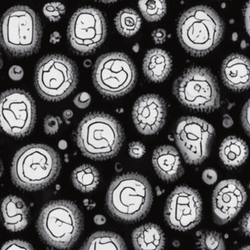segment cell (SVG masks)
<instances>
[{
    "mask_svg": "<svg viewBox=\"0 0 250 250\" xmlns=\"http://www.w3.org/2000/svg\"><path fill=\"white\" fill-rule=\"evenodd\" d=\"M61 160L53 148L43 144L24 146L16 153L11 165V178L26 191L49 187L59 176Z\"/></svg>",
    "mask_w": 250,
    "mask_h": 250,
    "instance_id": "1",
    "label": "cell"
},
{
    "mask_svg": "<svg viewBox=\"0 0 250 250\" xmlns=\"http://www.w3.org/2000/svg\"><path fill=\"white\" fill-rule=\"evenodd\" d=\"M225 24L216 11L206 5L187 10L177 25V35L182 47L189 55L203 57L220 43Z\"/></svg>",
    "mask_w": 250,
    "mask_h": 250,
    "instance_id": "2",
    "label": "cell"
},
{
    "mask_svg": "<svg viewBox=\"0 0 250 250\" xmlns=\"http://www.w3.org/2000/svg\"><path fill=\"white\" fill-rule=\"evenodd\" d=\"M150 183L137 172L120 175L111 183L106 194V206L118 220L134 222L146 217L153 203Z\"/></svg>",
    "mask_w": 250,
    "mask_h": 250,
    "instance_id": "3",
    "label": "cell"
},
{
    "mask_svg": "<svg viewBox=\"0 0 250 250\" xmlns=\"http://www.w3.org/2000/svg\"><path fill=\"white\" fill-rule=\"evenodd\" d=\"M84 219L74 202L55 200L42 208L37 221V230L48 245L60 250H69L81 235Z\"/></svg>",
    "mask_w": 250,
    "mask_h": 250,
    "instance_id": "4",
    "label": "cell"
},
{
    "mask_svg": "<svg viewBox=\"0 0 250 250\" xmlns=\"http://www.w3.org/2000/svg\"><path fill=\"white\" fill-rule=\"evenodd\" d=\"M76 140L86 157L106 160L119 153L124 141V133L121 124L113 117L103 112H94L81 121Z\"/></svg>",
    "mask_w": 250,
    "mask_h": 250,
    "instance_id": "5",
    "label": "cell"
},
{
    "mask_svg": "<svg viewBox=\"0 0 250 250\" xmlns=\"http://www.w3.org/2000/svg\"><path fill=\"white\" fill-rule=\"evenodd\" d=\"M42 34L39 17L29 7H13L2 17L1 44L9 55L26 57L38 52Z\"/></svg>",
    "mask_w": 250,
    "mask_h": 250,
    "instance_id": "6",
    "label": "cell"
},
{
    "mask_svg": "<svg viewBox=\"0 0 250 250\" xmlns=\"http://www.w3.org/2000/svg\"><path fill=\"white\" fill-rule=\"evenodd\" d=\"M172 92L181 104L191 110L211 112L220 107L217 80L205 67L191 66L185 70L174 83Z\"/></svg>",
    "mask_w": 250,
    "mask_h": 250,
    "instance_id": "7",
    "label": "cell"
},
{
    "mask_svg": "<svg viewBox=\"0 0 250 250\" xmlns=\"http://www.w3.org/2000/svg\"><path fill=\"white\" fill-rule=\"evenodd\" d=\"M78 77V68L72 60L62 55H47L38 62L35 85L45 100L59 102L75 90Z\"/></svg>",
    "mask_w": 250,
    "mask_h": 250,
    "instance_id": "8",
    "label": "cell"
},
{
    "mask_svg": "<svg viewBox=\"0 0 250 250\" xmlns=\"http://www.w3.org/2000/svg\"><path fill=\"white\" fill-rule=\"evenodd\" d=\"M137 77L134 62L121 52L102 55L93 67V84L108 99H116L129 93L135 86Z\"/></svg>",
    "mask_w": 250,
    "mask_h": 250,
    "instance_id": "9",
    "label": "cell"
},
{
    "mask_svg": "<svg viewBox=\"0 0 250 250\" xmlns=\"http://www.w3.org/2000/svg\"><path fill=\"white\" fill-rule=\"evenodd\" d=\"M215 129L211 124L196 117H183L178 121L175 140L185 162L199 165L210 153Z\"/></svg>",
    "mask_w": 250,
    "mask_h": 250,
    "instance_id": "10",
    "label": "cell"
},
{
    "mask_svg": "<svg viewBox=\"0 0 250 250\" xmlns=\"http://www.w3.org/2000/svg\"><path fill=\"white\" fill-rule=\"evenodd\" d=\"M107 33L102 13L92 7L77 10L70 20L68 39L71 48L79 55H87L99 49Z\"/></svg>",
    "mask_w": 250,
    "mask_h": 250,
    "instance_id": "11",
    "label": "cell"
},
{
    "mask_svg": "<svg viewBox=\"0 0 250 250\" xmlns=\"http://www.w3.org/2000/svg\"><path fill=\"white\" fill-rule=\"evenodd\" d=\"M1 125L11 137L21 138L31 133L36 122V106L24 90L12 89L1 96Z\"/></svg>",
    "mask_w": 250,
    "mask_h": 250,
    "instance_id": "12",
    "label": "cell"
},
{
    "mask_svg": "<svg viewBox=\"0 0 250 250\" xmlns=\"http://www.w3.org/2000/svg\"><path fill=\"white\" fill-rule=\"evenodd\" d=\"M203 201L197 190L182 185L171 192L165 205V221L172 229L188 231L195 228L202 219Z\"/></svg>",
    "mask_w": 250,
    "mask_h": 250,
    "instance_id": "13",
    "label": "cell"
},
{
    "mask_svg": "<svg viewBox=\"0 0 250 250\" xmlns=\"http://www.w3.org/2000/svg\"><path fill=\"white\" fill-rule=\"evenodd\" d=\"M247 199V192L241 182L235 179L221 181L212 195L213 222L224 225L232 221L244 207Z\"/></svg>",
    "mask_w": 250,
    "mask_h": 250,
    "instance_id": "14",
    "label": "cell"
},
{
    "mask_svg": "<svg viewBox=\"0 0 250 250\" xmlns=\"http://www.w3.org/2000/svg\"><path fill=\"white\" fill-rule=\"evenodd\" d=\"M133 121L139 132L153 135L165 124L167 104L159 95L146 94L137 99L132 111Z\"/></svg>",
    "mask_w": 250,
    "mask_h": 250,
    "instance_id": "15",
    "label": "cell"
},
{
    "mask_svg": "<svg viewBox=\"0 0 250 250\" xmlns=\"http://www.w3.org/2000/svg\"><path fill=\"white\" fill-rule=\"evenodd\" d=\"M224 84L229 90L242 92L250 87V59L232 54L224 60L221 68Z\"/></svg>",
    "mask_w": 250,
    "mask_h": 250,
    "instance_id": "16",
    "label": "cell"
},
{
    "mask_svg": "<svg viewBox=\"0 0 250 250\" xmlns=\"http://www.w3.org/2000/svg\"><path fill=\"white\" fill-rule=\"evenodd\" d=\"M152 163L156 174L166 182L177 181L185 172L179 153L173 146L157 147L153 152Z\"/></svg>",
    "mask_w": 250,
    "mask_h": 250,
    "instance_id": "17",
    "label": "cell"
},
{
    "mask_svg": "<svg viewBox=\"0 0 250 250\" xmlns=\"http://www.w3.org/2000/svg\"><path fill=\"white\" fill-rule=\"evenodd\" d=\"M172 68V58L169 54L163 49H150L143 60V72L153 83H160L165 81L169 77Z\"/></svg>",
    "mask_w": 250,
    "mask_h": 250,
    "instance_id": "18",
    "label": "cell"
},
{
    "mask_svg": "<svg viewBox=\"0 0 250 250\" xmlns=\"http://www.w3.org/2000/svg\"><path fill=\"white\" fill-rule=\"evenodd\" d=\"M4 224L7 229L19 232L29 224V209L24 200L16 195H9L2 203Z\"/></svg>",
    "mask_w": 250,
    "mask_h": 250,
    "instance_id": "19",
    "label": "cell"
},
{
    "mask_svg": "<svg viewBox=\"0 0 250 250\" xmlns=\"http://www.w3.org/2000/svg\"><path fill=\"white\" fill-rule=\"evenodd\" d=\"M247 143L239 137L229 136L219 147V157L228 169H233L244 165L249 156Z\"/></svg>",
    "mask_w": 250,
    "mask_h": 250,
    "instance_id": "20",
    "label": "cell"
},
{
    "mask_svg": "<svg viewBox=\"0 0 250 250\" xmlns=\"http://www.w3.org/2000/svg\"><path fill=\"white\" fill-rule=\"evenodd\" d=\"M131 237L135 250H163L165 247V233L156 224L141 225L133 231Z\"/></svg>",
    "mask_w": 250,
    "mask_h": 250,
    "instance_id": "21",
    "label": "cell"
},
{
    "mask_svg": "<svg viewBox=\"0 0 250 250\" xmlns=\"http://www.w3.org/2000/svg\"><path fill=\"white\" fill-rule=\"evenodd\" d=\"M80 250H127L122 237L115 232L99 231L89 237Z\"/></svg>",
    "mask_w": 250,
    "mask_h": 250,
    "instance_id": "22",
    "label": "cell"
},
{
    "mask_svg": "<svg viewBox=\"0 0 250 250\" xmlns=\"http://www.w3.org/2000/svg\"><path fill=\"white\" fill-rule=\"evenodd\" d=\"M73 184L82 192H91L96 189L100 181L99 171L90 165H83L74 169L71 175Z\"/></svg>",
    "mask_w": 250,
    "mask_h": 250,
    "instance_id": "23",
    "label": "cell"
},
{
    "mask_svg": "<svg viewBox=\"0 0 250 250\" xmlns=\"http://www.w3.org/2000/svg\"><path fill=\"white\" fill-rule=\"evenodd\" d=\"M115 24L120 34L128 38L134 36L139 31L142 20L137 11L131 8H125L117 14Z\"/></svg>",
    "mask_w": 250,
    "mask_h": 250,
    "instance_id": "24",
    "label": "cell"
},
{
    "mask_svg": "<svg viewBox=\"0 0 250 250\" xmlns=\"http://www.w3.org/2000/svg\"><path fill=\"white\" fill-rule=\"evenodd\" d=\"M196 245L200 250H226L223 236L213 230H199L196 233Z\"/></svg>",
    "mask_w": 250,
    "mask_h": 250,
    "instance_id": "25",
    "label": "cell"
},
{
    "mask_svg": "<svg viewBox=\"0 0 250 250\" xmlns=\"http://www.w3.org/2000/svg\"><path fill=\"white\" fill-rule=\"evenodd\" d=\"M143 17L150 22L162 20L167 13V3L161 0H145L138 2Z\"/></svg>",
    "mask_w": 250,
    "mask_h": 250,
    "instance_id": "26",
    "label": "cell"
},
{
    "mask_svg": "<svg viewBox=\"0 0 250 250\" xmlns=\"http://www.w3.org/2000/svg\"><path fill=\"white\" fill-rule=\"evenodd\" d=\"M43 14L52 22H57L65 13V5L60 2L46 4L43 8Z\"/></svg>",
    "mask_w": 250,
    "mask_h": 250,
    "instance_id": "27",
    "label": "cell"
},
{
    "mask_svg": "<svg viewBox=\"0 0 250 250\" xmlns=\"http://www.w3.org/2000/svg\"><path fill=\"white\" fill-rule=\"evenodd\" d=\"M62 124V121L58 117L52 115L46 116L44 119V131L47 134H55L59 131L60 125Z\"/></svg>",
    "mask_w": 250,
    "mask_h": 250,
    "instance_id": "28",
    "label": "cell"
},
{
    "mask_svg": "<svg viewBox=\"0 0 250 250\" xmlns=\"http://www.w3.org/2000/svg\"><path fill=\"white\" fill-rule=\"evenodd\" d=\"M1 250H35L33 246L22 240H11L2 246Z\"/></svg>",
    "mask_w": 250,
    "mask_h": 250,
    "instance_id": "29",
    "label": "cell"
},
{
    "mask_svg": "<svg viewBox=\"0 0 250 250\" xmlns=\"http://www.w3.org/2000/svg\"><path fill=\"white\" fill-rule=\"evenodd\" d=\"M241 119L244 131L250 137V99L247 101L243 107Z\"/></svg>",
    "mask_w": 250,
    "mask_h": 250,
    "instance_id": "30",
    "label": "cell"
},
{
    "mask_svg": "<svg viewBox=\"0 0 250 250\" xmlns=\"http://www.w3.org/2000/svg\"><path fill=\"white\" fill-rule=\"evenodd\" d=\"M146 147L140 142H133L129 145L128 153L130 156L134 159H140L143 157L146 153Z\"/></svg>",
    "mask_w": 250,
    "mask_h": 250,
    "instance_id": "31",
    "label": "cell"
},
{
    "mask_svg": "<svg viewBox=\"0 0 250 250\" xmlns=\"http://www.w3.org/2000/svg\"><path fill=\"white\" fill-rule=\"evenodd\" d=\"M90 102H91V96L86 92L79 93L74 98V104L80 109H85L90 105Z\"/></svg>",
    "mask_w": 250,
    "mask_h": 250,
    "instance_id": "32",
    "label": "cell"
},
{
    "mask_svg": "<svg viewBox=\"0 0 250 250\" xmlns=\"http://www.w3.org/2000/svg\"><path fill=\"white\" fill-rule=\"evenodd\" d=\"M202 179L207 185H213L217 181V172L212 168L205 169L202 174Z\"/></svg>",
    "mask_w": 250,
    "mask_h": 250,
    "instance_id": "33",
    "label": "cell"
},
{
    "mask_svg": "<svg viewBox=\"0 0 250 250\" xmlns=\"http://www.w3.org/2000/svg\"><path fill=\"white\" fill-rule=\"evenodd\" d=\"M241 231L246 236L250 238V211L247 212L240 222Z\"/></svg>",
    "mask_w": 250,
    "mask_h": 250,
    "instance_id": "34",
    "label": "cell"
},
{
    "mask_svg": "<svg viewBox=\"0 0 250 250\" xmlns=\"http://www.w3.org/2000/svg\"><path fill=\"white\" fill-rule=\"evenodd\" d=\"M10 78L14 81L21 80L24 77V71L21 67L19 65H14L9 70Z\"/></svg>",
    "mask_w": 250,
    "mask_h": 250,
    "instance_id": "35",
    "label": "cell"
},
{
    "mask_svg": "<svg viewBox=\"0 0 250 250\" xmlns=\"http://www.w3.org/2000/svg\"><path fill=\"white\" fill-rule=\"evenodd\" d=\"M152 37L156 44H162L167 39V32L164 29H157L152 33Z\"/></svg>",
    "mask_w": 250,
    "mask_h": 250,
    "instance_id": "36",
    "label": "cell"
},
{
    "mask_svg": "<svg viewBox=\"0 0 250 250\" xmlns=\"http://www.w3.org/2000/svg\"><path fill=\"white\" fill-rule=\"evenodd\" d=\"M244 23L246 30L250 37V1L246 4L244 8Z\"/></svg>",
    "mask_w": 250,
    "mask_h": 250,
    "instance_id": "37",
    "label": "cell"
},
{
    "mask_svg": "<svg viewBox=\"0 0 250 250\" xmlns=\"http://www.w3.org/2000/svg\"><path fill=\"white\" fill-rule=\"evenodd\" d=\"M222 125L225 128H229L233 125V120L228 114L223 115V121H222Z\"/></svg>",
    "mask_w": 250,
    "mask_h": 250,
    "instance_id": "38",
    "label": "cell"
},
{
    "mask_svg": "<svg viewBox=\"0 0 250 250\" xmlns=\"http://www.w3.org/2000/svg\"><path fill=\"white\" fill-rule=\"evenodd\" d=\"M93 220H94V222L96 225H102L106 223V219L103 215L97 214L94 216Z\"/></svg>",
    "mask_w": 250,
    "mask_h": 250,
    "instance_id": "39",
    "label": "cell"
},
{
    "mask_svg": "<svg viewBox=\"0 0 250 250\" xmlns=\"http://www.w3.org/2000/svg\"><path fill=\"white\" fill-rule=\"evenodd\" d=\"M61 39V36L58 32H54L50 37V42L52 43H57L60 42Z\"/></svg>",
    "mask_w": 250,
    "mask_h": 250,
    "instance_id": "40",
    "label": "cell"
},
{
    "mask_svg": "<svg viewBox=\"0 0 250 250\" xmlns=\"http://www.w3.org/2000/svg\"><path fill=\"white\" fill-rule=\"evenodd\" d=\"M74 113L70 109H67V110L64 111L63 112V118H65V121L68 123V120H71L72 118Z\"/></svg>",
    "mask_w": 250,
    "mask_h": 250,
    "instance_id": "41",
    "label": "cell"
},
{
    "mask_svg": "<svg viewBox=\"0 0 250 250\" xmlns=\"http://www.w3.org/2000/svg\"><path fill=\"white\" fill-rule=\"evenodd\" d=\"M58 146H59L61 150H65V149H66L67 147H68V144H67V142L65 141V140H61V141H60V143H58Z\"/></svg>",
    "mask_w": 250,
    "mask_h": 250,
    "instance_id": "42",
    "label": "cell"
},
{
    "mask_svg": "<svg viewBox=\"0 0 250 250\" xmlns=\"http://www.w3.org/2000/svg\"><path fill=\"white\" fill-rule=\"evenodd\" d=\"M139 50H140V45H139V43H136V44L133 46V51H134V52H138Z\"/></svg>",
    "mask_w": 250,
    "mask_h": 250,
    "instance_id": "43",
    "label": "cell"
},
{
    "mask_svg": "<svg viewBox=\"0 0 250 250\" xmlns=\"http://www.w3.org/2000/svg\"><path fill=\"white\" fill-rule=\"evenodd\" d=\"M247 46H248V44H247V42H245V41H242L241 43V49H246V48L247 47Z\"/></svg>",
    "mask_w": 250,
    "mask_h": 250,
    "instance_id": "44",
    "label": "cell"
},
{
    "mask_svg": "<svg viewBox=\"0 0 250 250\" xmlns=\"http://www.w3.org/2000/svg\"><path fill=\"white\" fill-rule=\"evenodd\" d=\"M238 39V35L237 33H234L232 35V40L233 42H236Z\"/></svg>",
    "mask_w": 250,
    "mask_h": 250,
    "instance_id": "45",
    "label": "cell"
},
{
    "mask_svg": "<svg viewBox=\"0 0 250 250\" xmlns=\"http://www.w3.org/2000/svg\"><path fill=\"white\" fill-rule=\"evenodd\" d=\"M84 66L85 67H89L90 65H91V61H86L85 62H84Z\"/></svg>",
    "mask_w": 250,
    "mask_h": 250,
    "instance_id": "46",
    "label": "cell"
},
{
    "mask_svg": "<svg viewBox=\"0 0 250 250\" xmlns=\"http://www.w3.org/2000/svg\"><path fill=\"white\" fill-rule=\"evenodd\" d=\"M239 250H250V246H246V247L240 249Z\"/></svg>",
    "mask_w": 250,
    "mask_h": 250,
    "instance_id": "47",
    "label": "cell"
},
{
    "mask_svg": "<svg viewBox=\"0 0 250 250\" xmlns=\"http://www.w3.org/2000/svg\"><path fill=\"white\" fill-rule=\"evenodd\" d=\"M104 3H112V2H115V1H103Z\"/></svg>",
    "mask_w": 250,
    "mask_h": 250,
    "instance_id": "48",
    "label": "cell"
},
{
    "mask_svg": "<svg viewBox=\"0 0 250 250\" xmlns=\"http://www.w3.org/2000/svg\"><path fill=\"white\" fill-rule=\"evenodd\" d=\"M249 187H250V186H249Z\"/></svg>",
    "mask_w": 250,
    "mask_h": 250,
    "instance_id": "49",
    "label": "cell"
}]
</instances>
